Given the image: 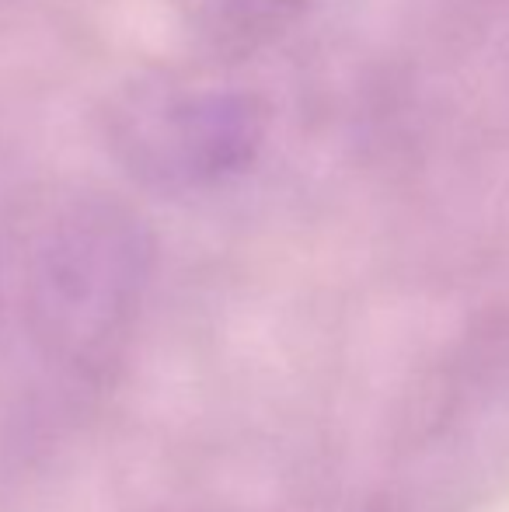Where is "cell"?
<instances>
[{
    "label": "cell",
    "mask_w": 509,
    "mask_h": 512,
    "mask_svg": "<svg viewBox=\"0 0 509 512\" xmlns=\"http://www.w3.org/2000/svg\"><path fill=\"white\" fill-rule=\"evenodd\" d=\"M150 234L112 196H70L32 230L21 262L28 335L63 366L105 363L143 300Z\"/></svg>",
    "instance_id": "6da1fadb"
},
{
    "label": "cell",
    "mask_w": 509,
    "mask_h": 512,
    "mask_svg": "<svg viewBox=\"0 0 509 512\" xmlns=\"http://www.w3.org/2000/svg\"><path fill=\"white\" fill-rule=\"evenodd\" d=\"M265 140L252 95L220 84L147 77L105 108V143L129 178L154 192L189 196L245 175Z\"/></svg>",
    "instance_id": "7a4b0ae2"
},
{
    "label": "cell",
    "mask_w": 509,
    "mask_h": 512,
    "mask_svg": "<svg viewBox=\"0 0 509 512\" xmlns=\"http://www.w3.org/2000/svg\"><path fill=\"white\" fill-rule=\"evenodd\" d=\"M297 0H189L192 25L217 49H252L269 39Z\"/></svg>",
    "instance_id": "3957f363"
}]
</instances>
